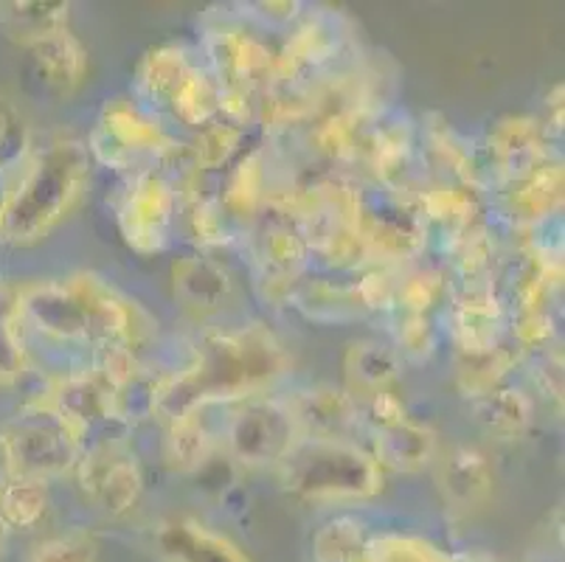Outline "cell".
Returning a JSON list of instances; mask_svg holds the SVG:
<instances>
[{
  "label": "cell",
  "mask_w": 565,
  "mask_h": 562,
  "mask_svg": "<svg viewBox=\"0 0 565 562\" xmlns=\"http://www.w3.org/2000/svg\"><path fill=\"white\" fill-rule=\"evenodd\" d=\"M290 369V349L267 324L248 321L214 329L198 340L186 365L161 374L156 420L169 425L214 405H236L250 396L274 394Z\"/></svg>",
  "instance_id": "1"
},
{
  "label": "cell",
  "mask_w": 565,
  "mask_h": 562,
  "mask_svg": "<svg viewBox=\"0 0 565 562\" xmlns=\"http://www.w3.org/2000/svg\"><path fill=\"white\" fill-rule=\"evenodd\" d=\"M90 169L94 161L82 138L56 136L43 147H32L0 216V240L14 247L49 240L87 198Z\"/></svg>",
  "instance_id": "2"
},
{
  "label": "cell",
  "mask_w": 565,
  "mask_h": 562,
  "mask_svg": "<svg viewBox=\"0 0 565 562\" xmlns=\"http://www.w3.org/2000/svg\"><path fill=\"white\" fill-rule=\"evenodd\" d=\"M265 31L243 12H209L200 29L203 65L220 85V118L248 127L256 107L274 85L276 49L262 38Z\"/></svg>",
  "instance_id": "3"
},
{
  "label": "cell",
  "mask_w": 565,
  "mask_h": 562,
  "mask_svg": "<svg viewBox=\"0 0 565 562\" xmlns=\"http://www.w3.org/2000/svg\"><path fill=\"white\" fill-rule=\"evenodd\" d=\"M276 478L287 498L305 507H354L385 487V473L358 439H299Z\"/></svg>",
  "instance_id": "4"
},
{
  "label": "cell",
  "mask_w": 565,
  "mask_h": 562,
  "mask_svg": "<svg viewBox=\"0 0 565 562\" xmlns=\"http://www.w3.org/2000/svg\"><path fill=\"white\" fill-rule=\"evenodd\" d=\"M85 147L94 163L138 174L143 169H156L183 144L132 96H113L102 105Z\"/></svg>",
  "instance_id": "5"
},
{
  "label": "cell",
  "mask_w": 565,
  "mask_h": 562,
  "mask_svg": "<svg viewBox=\"0 0 565 562\" xmlns=\"http://www.w3.org/2000/svg\"><path fill=\"white\" fill-rule=\"evenodd\" d=\"M299 439V427L285 400L262 394L236 402L220 436V447L225 462L243 470H276Z\"/></svg>",
  "instance_id": "6"
},
{
  "label": "cell",
  "mask_w": 565,
  "mask_h": 562,
  "mask_svg": "<svg viewBox=\"0 0 565 562\" xmlns=\"http://www.w3.org/2000/svg\"><path fill=\"white\" fill-rule=\"evenodd\" d=\"M352 51V23L335 9H312L285 31L274 82L307 85L335 74Z\"/></svg>",
  "instance_id": "7"
},
{
  "label": "cell",
  "mask_w": 565,
  "mask_h": 562,
  "mask_svg": "<svg viewBox=\"0 0 565 562\" xmlns=\"http://www.w3.org/2000/svg\"><path fill=\"white\" fill-rule=\"evenodd\" d=\"M178 220H181V198L161 169L130 174L116 205V225L132 254H167Z\"/></svg>",
  "instance_id": "8"
},
{
  "label": "cell",
  "mask_w": 565,
  "mask_h": 562,
  "mask_svg": "<svg viewBox=\"0 0 565 562\" xmlns=\"http://www.w3.org/2000/svg\"><path fill=\"white\" fill-rule=\"evenodd\" d=\"M254 285L270 304H285L287 293L310 271V245L287 211L267 209L245 234Z\"/></svg>",
  "instance_id": "9"
},
{
  "label": "cell",
  "mask_w": 565,
  "mask_h": 562,
  "mask_svg": "<svg viewBox=\"0 0 565 562\" xmlns=\"http://www.w3.org/2000/svg\"><path fill=\"white\" fill-rule=\"evenodd\" d=\"M74 478L82 501L110 520L127 518L141 503L143 467L127 436L85 447L74 467Z\"/></svg>",
  "instance_id": "10"
},
{
  "label": "cell",
  "mask_w": 565,
  "mask_h": 562,
  "mask_svg": "<svg viewBox=\"0 0 565 562\" xmlns=\"http://www.w3.org/2000/svg\"><path fill=\"white\" fill-rule=\"evenodd\" d=\"M65 278L85 307L90 349L121 347L138 354L158 335L156 318L105 276L94 271H76Z\"/></svg>",
  "instance_id": "11"
},
{
  "label": "cell",
  "mask_w": 565,
  "mask_h": 562,
  "mask_svg": "<svg viewBox=\"0 0 565 562\" xmlns=\"http://www.w3.org/2000/svg\"><path fill=\"white\" fill-rule=\"evenodd\" d=\"M358 229L374 265L408 267L419 262L428 247V229L416 211L414 200L388 194L377 185L361 183V211Z\"/></svg>",
  "instance_id": "12"
},
{
  "label": "cell",
  "mask_w": 565,
  "mask_h": 562,
  "mask_svg": "<svg viewBox=\"0 0 565 562\" xmlns=\"http://www.w3.org/2000/svg\"><path fill=\"white\" fill-rule=\"evenodd\" d=\"M9 450H12L14 476L34 481H54L71 476L79 462V445L60 422V416L43 400L32 402L7 427Z\"/></svg>",
  "instance_id": "13"
},
{
  "label": "cell",
  "mask_w": 565,
  "mask_h": 562,
  "mask_svg": "<svg viewBox=\"0 0 565 562\" xmlns=\"http://www.w3.org/2000/svg\"><path fill=\"white\" fill-rule=\"evenodd\" d=\"M43 402L68 427L79 450L107 439H121L130 431L116 416L113 383L102 378L94 365L71 371V374L56 380L49 394L43 396Z\"/></svg>",
  "instance_id": "14"
},
{
  "label": "cell",
  "mask_w": 565,
  "mask_h": 562,
  "mask_svg": "<svg viewBox=\"0 0 565 562\" xmlns=\"http://www.w3.org/2000/svg\"><path fill=\"white\" fill-rule=\"evenodd\" d=\"M419 124L411 121L405 113L385 110L374 118L369 132L363 167L372 174V185L397 198L414 200L425 180L419 178Z\"/></svg>",
  "instance_id": "15"
},
{
  "label": "cell",
  "mask_w": 565,
  "mask_h": 562,
  "mask_svg": "<svg viewBox=\"0 0 565 562\" xmlns=\"http://www.w3.org/2000/svg\"><path fill=\"white\" fill-rule=\"evenodd\" d=\"M20 329H34L56 343L90 349V327L85 307L68 278H38L18 287Z\"/></svg>",
  "instance_id": "16"
},
{
  "label": "cell",
  "mask_w": 565,
  "mask_h": 562,
  "mask_svg": "<svg viewBox=\"0 0 565 562\" xmlns=\"http://www.w3.org/2000/svg\"><path fill=\"white\" fill-rule=\"evenodd\" d=\"M484 167L490 180L498 185H510L529 178L534 169L554 161L548 152V130L537 116H503L487 130Z\"/></svg>",
  "instance_id": "17"
},
{
  "label": "cell",
  "mask_w": 565,
  "mask_h": 562,
  "mask_svg": "<svg viewBox=\"0 0 565 562\" xmlns=\"http://www.w3.org/2000/svg\"><path fill=\"white\" fill-rule=\"evenodd\" d=\"M301 439H358L363 409L343 385L310 383L281 396Z\"/></svg>",
  "instance_id": "18"
},
{
  "label": "cell",
  "mask_w": 565,
  "mask_h": 562,
  "mask_svg": "<svg viewBox=\"0 0 565 562\" xmlns=\"http://www.w3.org/2000/svg\"><path fill=\"white\" fill-rule=\"evenodd\" d=\"M274 185V163L267 147H250L225 169L217 200L236 234H248L254 229L256 220L270 205Z\"/></svg>",
  "instance_id": "19"
},
{
  "label": "cell",
  "mask_w": 565,
  "mask_h": 562,
  "mask_svg": "<svg viewBox=\"0 0 565 562\" xmlns=\"http://www.w3.org/2000/svg\"><path fill=\"white\" fill-rule=\"evenodd\" d=\"M169 282H172L174 301L194 318L220 316L236 296L234 276L228 267L205 251L178 256L169 267Z\"/></svg>",
  "instance_id": "20"
},
{
  "label": "cell",
  "mask_w": 565,
  "mask_h": 562,
  "mask_svg": "<svg viewBox=\"0 0 565 562\" xmlns=\"http://www.w3.org/2000/svg\"><path fill=\"white\" fill-rule=\"evenodd\" d=\"M434 464L436 487H439L441 501L450 512L467 518V515L487 507L492 489H495V470L479 447L454 445L441 456H436Z\"/></svg>",
  "instance_id": "21"
},
{
  "label": "cell",
  "mask_w": 565,
  "mask_h": 562,
  "mask_svg": "<svg viewBox=\"0 0 565 562\" xmlns=\"http://www.w3.org/2000/svg\"><path fill=\"white\" fill-rule=\"evenodd\" d=\"M369 431V453L383 473L414 476L434 464L439 456V436L428 422L414 420L411 414L399 420L372 425Z\"/></svg>",
  "instance_id": "22"
},
{
  "label": "cell",
  "mask_w": 565,
  "mask_h": 562,
  "mask_svg": "<svg viewBox=\"0 0 565 562\" xmlns=\"http://www.w3.org/2000/svg\"><path fill=\"white\" fill-rule=\"evenodd\" d=\"M163 562H250L248 551L194 515H169L156 523Z\"/></svg>",
  "instance_id": "23"
},
{
  "label": "cell",
  "mask_w": 565,
  "mask_h": 562,
  "mask_svg": "<svg viewBox=\"0 0 565 562\" xmlns=\"http://www.w3.org/2000/svg\"><path fill=\"white\" fill-rule=\"evenodd\" d=\"M450 335L456 354L490 352L507 340L501 290H450Z\"/></svg>",
  "instance_id": "24"
},
{
  "label": "cell",
  "mask_w": 565,
  "mask_h": 562,
  "mask_svg": "<svg viewBox=\"0 0 565 562\" xmlns=\"http://www.w3.org/2000/svg\"><path fill=\"white\" fill-rule=\"evenodd\" d=\"M198 54L186 43H158L143 51L132 71V99L161 118L172 105L174 93L183 85L192 68L198 65Z\"/></svg>",
  "instance_id": "25"
},
{
  "label": "cell",
  "mask_w": 565,
  "mask_h": 562,
  "mask_svg": "<svg viewBox=\"0 0 565 562\" xmlns=\"http://www.w3.org/2000/svg\"><path fill=\"white\" fill-rule=\"evenodd\" d=\"M414 205L423 216L428 236L439 234L448 242V247H454L456 242L465 240L470 231L481 225V194L456 180L441 178L434 183H423Z\"/></svg>",
  "instance_id": "26"
},
{
  "label": "cell",
  "mask_w": 565,
  "mask_h": 562,
  "mask_svg": "<svg viewBox=\"0 0 565 562\" xmlns=\"http://www.w3.org/2000/svg\"><path fill=\"white\" fill-rule=\"evenodd\" d=\"M403 358L383 338L352 340L343 352V389L361 402V409L374 396L392 394L403 380Z\"/></svg>",
  "instance_id": "27"
},
{
  "label": "cell",
  "mask_w": 565,
  "mask_h": 562,
  "mask_svg": "<svg viewBox=\"0 0 565 562\" xmlns=\"http://www.w3.org/2000/svg\"><path fill=\"white\" fill-rule=\"evenodd\" d=\"M565 200V172L559 161L543 163L529 178L503 185L501 203L507 216L521 229L534 231L559 220Z\"/></svg>",
  "instance_id": "28"
},
{
  "label": "cell",
  "mask_w": 565,
  "mask_h": 562,
  "mask_svg": "<svg viewBox=\"0 0 565 562\" xmlns=\"http://www.w3.org/2000/svg\"><path fill=\"white\" fill-rule=\"evenodd\" d=\"M285 304L296 309L299 316H305L307 321L323 324V327L354 324L372 316L354 278L341 282V278L305 276L287 293Z\"/></svg>",
  "instance_id": "29"
},
{
  "label": "cell",
  "mask_w": 565,
  "mask_h": 562,
  "mask_svg": "<svg viewBox=\"0 0 565 562\" xmlns=\"http://www.w3.org/2000/svg\"><path fill=\"white\" fill-rule=\"evenodd\" d=\"M419 141H423L425 152L445 169L448 178L456 183L467 185L472 192H487L490 185V174L484 167V155L479 147H472L459 130L441 113H430L419 127Z\"/></svg>",
  "instance_id": "30"
},
{
  "label": "cell",
  "mask_w": 565,
  "mask_h": 562,
  "mask_svg": "<svg viewBox=\"0 0 565 562\" xmlns=\"http://www.w3.org/2000/svg\"><path fill=\"white\" fill-rule=\"evenodd\" d=\"M29 60H32L34 79L43 85V91L54 99H71L82 87L87 76V51L74 31H60L54 38L32 45Z\"/></svg>",
  "instance_id": "31"
},
{
  "label": "cell",
  "mask_w": 565,
  "mask_h": 562,
  "mask_svg": "<svg viewBox=\"0 0 565 562\" xmlns=\"http://www.w3.org/2000/svg\"><path fill=\"white\" fill-rule=\"evenodd\" d=\"M470 414L484 436L512 445L532 431L534 400L518 385H501V389L472 400Z\"/></svg>",
  "instance_id": "32"
},
{
  "label": "cell",
  "mask_w": 565,
  "mask_h": 562,
  "mask_svg": "<svg viewBox=\"0 0 565 562\" xmlns=\"http://www.w3.org/2000/svg\"><path fill=\"white\" fill-rule=\"evenodd\" d=\"M71 29V3L65 0H12L0 3V31L20 49H32Z\"/></svg>",
  "instance_id": "33"
},
{
  "label": "cell",
  "mask_w": 565,
  "mask_h": 562,
  "mask_svg": "<svg viewBox=\"0 0 565 562\" xmlns=\"http://www.w3.org/2000/svg\"><path fill=\"white\" fill-rule=\"evenodd\" d=\"M521 349L510 338L498 343L490 352L479 354H456V389L467 400H479L490 391L507 385V378L523 363Z\"/></svg>",
  "instance_id": "34"
},
{
  "label": "cell",
  "mask_w": 565,
  "mask_h": 562,
  "mask_svg": "<svg viewBox=\"0 0 565 562\" xmlns=\"http://www.w3.org/2000/svg\"><path fill=\"white\" fill-rule=\"evenodd\" d=\"M217 450V436L205 422L203 414L183 416L178 422H169L167 436H163V464L172 473L181 476H194L212 462Z\"/></svg>",
  "instance_id": "35"
},
{
  "label": "cell",
  "mask_w": 565,
  "mask_h": 562,
  "mask_svg": "<svg viewBox=\"0 0 565 562\" xmlns=\"http://www.w3.org/2000/svg\"><path fill=\"white\" fill-rule=\"evenodd\" d=\"M450 273L434 265L399 267L394 301L388 312H414V316H434L441 304L450 301Z\"/></svg>",
  "instance_id": "36"
},
{
  "label": "cell",
  "mask_w": 565,
  "mask_h": 562,
  "mask_svg": "<svg viewBox=\"0 0 565 562\" xmlns=\"http://www.w3.org/2000/svg\"><path fill=\"white\" fill-rule=\"evenodd\" d=\"M220 85L214 82V76L209 74V68L203 65V60L192 68V74L183 79V85L174 93L172 105H169L167 116H172L174 121L183 124V127H192V130H203L212 121L220 118Z\"/></svg>",
  "instance_id": "37"
},
{
  "label": "cell",
  "mask_w": 565,
  "mask_h": 562,
  "mask_svg": "<svg viewBox=\"0 0 565 562\" xmlns=\"http://www.w3.org/2000/svg\"><path fill=\"white\" fill-rule=\"evenodd\" d=\"M49 509L51 492L45 481L14 476L0 487V523L9 534L38 529Z\"/></svg>",
  "instance_id": "38"
},
{
  "label": "cell",
  "mask_w": 565,
  "mask_h": 562,
  "mask_svg": "<svg viewBox=\"0 0 565 562\" xmlns=\"http://www.w3.org/2000/svg\"><path fill=\"white\" fill-rule=\"evenodd\" d=\"M243 144L245 127H239L234 121H225V118H217L209 127L198 130L194 141L189 144V152H192V161L200 174H214L225 172L245 152Z\"/></svg>",
  "instance_id": "39"
},
{
  "label": "cell",
  "mask_w": 565,
  "mask_h": 562,
  "mask_svg": "<svg viewBox=\"0 0 565 562\" xmlns=\"http://www.w3.org/2000/svg\"><path fill=\"white\" fill-rule=\"evenodd\" d=\"M352 562H456V556L419 534L380 532L369 534Z\"/></svg>",
  "instance_id": "40"
},
{
  "label": "cell",
  "mask_w": 565,
  "mask_h": 562,
  "mask_svg": "<svg viewBox=\"0 0 565 562\" xmlns=\"http://www.w3.org/2000/svg\"><path fill=\"white\" fill-rule=\"evenodd\" d=\"M161 374H152L143 363L113 385V405H116L118 422L125 427H136L143 420H156V396Z\"/></svg>",
  "instance_id": "41"
},
{
  "label": "cell",
  "mask_w": 565,
  "mask_h": 562,
  "mask_svg": "<svg viewBox=\"0 0 565 562\" xmlns=\"http://www.w3.org/2000/svg\"><path fill=\"white\" fill-rule=\"evenodd\" d=\"M25 343L18 321V287L0 285V385L18 383L25 374Z\"/></svg>",
  "instance_id": "42"
},
{
  "label": "cell",
  "mask_w": 565,
  "mask_h": 562,
  "mask_svg": "<svg viewBox=\"0 0 565 562\" xmlns=\"http://www.w3.org/2000/svg\"><path fill=\"white\" fill-rule=\"evenodd\" d=\"M369 540L366 523L352 515H335L312 534V562H352Z\"/></svg>",
  "instance_id": "43"
},
{
  "label": "cell",
  "mask_w": 565,
  "mask_h": 562,
  "mask_svg": "<svg viewBox=\"0 0 565 562\" xmlns=\"http://www.w3.org/2000/svg\"><path fill=\"white\" fill-rule=\"evenodd\" d=\"M388 316V332H392V343L397 354L411 363H425L436 354L439 347V327H436L434 316H414V312H385Z\"/></svg>",
  "instance_id": "44"
},
{
  "label": "cell",
  "mask_w": 565,
  "mask_h": 562,
  "mask_svg": "<svg viewBox=\"0 0 565 562\" xmlns=\"http://www.w3.org/2000/svg\"><path fill=\"white\" fill-rule=\"evenodd\" d=\"M102 543L85 526H68L63 532L38 540L25 562H99Z\"/></svg>",
  "instance_id": "45"
},
{
  "label": "cell",
  "mask_w": 565,
  "mask_h": 562,
  "mask_svg": "<svg viewBox=\"0 0 565 562\" xmlns=\"http://www.w3.org/2000/svg\"><path fill=\"white\" fill-rule=\"evenodd\" d=\"M32 127L18 102L0 93V169H20L32 152Z\"/></svg>",
  "instance_id": "46"
},
{
  "label": "cell",
  "mask_w": 565,
  "mask_h": 562,
  "mask_svg": "<svg viewBox=\"0 0 565 562\" xmlns=\"http://www.w3.org/2000/svg\"><path fill=\"white\" fill-rule=\"evenodd\" d=\"M248 12H243L248 20H256L259 29H279L287 31L301 14L307 12L305 3H290V0H281V3H248Z\"/></svg>",
  "instance_id": "47"
},
{
  "label": "cell",
  "mask_w": 565,
  "mask_h": 562,
  "mask_svg": "<svg viewBox=\"0 0 565 562\" xmlns=\"http://www.w3.org/2000/svg\"><path fill=\"white\" fill-rule=\"evenodd\" d=\"M548 110H552V116H548L546 130H554V132H563V85H554L552 87V96H548Z\"/></svg>",
  "instance_id": "48"
},
{
  "label": "cell",
  "mask_w": 565,
  "mask_h": 562,
  "mask_svg": "<svg viewBox=\"0 0 565 562\" xmlns=\"http://www.w3.org/2000/svg\"><path fill=\"white\" fill-rule=\"evenodd\" d=\"M18 172L20 169H0V216L7 211L9 200H12L14 183H18Z\"/></svg>",
  "instance_id": "49"
},
{
  "label": "cell",
  "mask_w": 565,
  "mask_h": 562,
  "mask_svg": "<svg viewBox=\"0 0 565 562\" xmlns=\"http://www.w3.org/2000/svg\"><path fill=\"white\" fill-rule=\"evenodd\" d=\"M14 478V462H12V450H9V439L7 433L0 431V487Z\"/></svg>",
  "instance_id": "50"
},
{
  "label": "cell",
  "mask_w": 565,
  "mask_h": 562,
  "mask_svg": "<svg viewBox=\"0 0 565 562\" xmlns=\"http://www.w3.org/2000/svg\"><path fill=\"white\" fill-rule=\"evenodd\" d=\"M7 540H9V532L3 529V523H0V556H3V549H7Z\"/></svg>",
  "instance_id": "51"
}]
</instances>
